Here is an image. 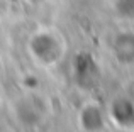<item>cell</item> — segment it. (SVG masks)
I'll return each instance as SVG.
<instances>
[{
    "instance_id": "obj_1",
    "label": "cell",
    "mask_w": 134,
    "mask_h": 132,
    "mask_svg": "<svg viewBox=\"0 0 134 132\" xmlns=\"http://www.w3.org/2000/svg\"><path fill=\"white\" fill-rule=\"evenodd\" d=\"M26 53L37 68L51 69L65 58L66 41L56 27L44 26L29 34L26 41Z\"/></svg>"
}]
</instances>
